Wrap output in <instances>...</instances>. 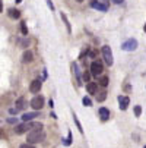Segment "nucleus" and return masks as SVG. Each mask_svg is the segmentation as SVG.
<instances>
[{
  "label": "nucleus",
  "mask_w": 146,
  "mask_h": 148,
  "mask_svg": "<svg viewBox=\"0 0 146 148\" xmlns=\"http://www.w3.org/2000/svg\"><path fill=\"white\" fill-rule=\"evenodd\" d=\"M145 148H146V147H145Z\"/></svg>",
  "instance_id": "obj_34"
},
{
  "label": "nucleus",
  "mask_w": 146,
  "mask_h": 148,
  "mask_svg": "<svg viewBox=\"0 0 146 148\" xmlns=\"http://www.w3.org/2000/svg\"><path fill=\"white\" fill-rule=\"evenodd\" d=\"M102 56H104V60L108 66H113L114 63V57H113V51H111V47L110 46H104L102 47Z\"/></svg>",
  "instance_id": "obj_3"
},
{
  "label": "nucleus",
  "mask_w": 146,
  "mask_h": 148,
  "mask_svg": "<svg viewBox=\"0 0 146 148\" xmlns=\"http://www.w3.org/2000/svg\"><path fill=\"white\" fill-rule=\"evenodd\" d=\"M63 141H65V142H63V144H65V145H66V147H69V145H70V144H72V134H70V132H69V136H67V139H63Z\"/></svg>",
  "instance_id": "obj_25"
},
{
  "label": "nucleus",
  "mask_w": 146,
  "mask_h": 148,
  "mask_svg": "<svg viewBox=\"0 0 146 148\" xmlns=\"http://www.w3.org/2000/svg\"><path fill=\"white\" fill-rule=\"evenodd\" d=\"M82 103H83V106H86V107H91V106H92V101H91L89 97H83L82 98Z\"/></svg>",
  "instance_id": "obj_22"
},
{
  "label": "nucleus",
  "mask_w": 146,
  "mask_h": 148,
  "mask_svg": "<svg viewBox=\"0 0 146 148\" xmlns=\"http://www.w3.org/2000/svg\"><path fill=\"white\" fill-rule=\"evenodd\" d=\"M118 107L121 109V110H126L127 107H129V104H130V98L129 97H126V95H120L118 97Z\"/></svg>",
  "instance_id": "obj_9"
},
{
  "label": "nucleus",
  "mask_w": 146,
  "mask_h": 148,
  "mask_svg": "<svg viewBox=\"0 0 146 148\" xmlns=\"http://www.w3.org/2000/svg\"><path fill=\"white\" fill-rule=\"evenodd\" d=\"M91 75L92 76H99V75H102V72H104V66H102V63L101 62H96V60H94L92 63H91Z\"/></svg>",
  "instance_id": "obj_4"
},
{
  "label": "nucleus",
  "mask_w": 146,
  "mask_h": 148,
  "mask_svg": "<svg viewBox=\"0 0 146 148\" xmlns=\"http://www.w3.org/2000/svg\"><path fill=\"white\" fill-rule=\"evenodd\" d=\"M73 120H75V123H76V126H77V129H79V132L80 134H83V129H82V125H80V122H79V119H77V116L73 113Z\"/></svg>",
  "instance_id": "obj_20"
},
{
  "label": "nucleus",
  "mask_w": 146,
  "mask_h": 148,
  "mask_svg": "<svg viewBox=\"0 0 146 148\" xmlns=\"http://www.w3.org/2000/svg\"><path fill=\"white\" fill-rule=\"evenodd\" d=\"M7 15H9V18H12V19H19L20 18V12L18 10V9H9L7 10Z\"/></svg>",
  "instance_id": "obj_14"
},
{
  "label": "nucleus",
  "mask_w": 146,
  "mask_h": 148,
  "mask_svg": "<svg viewBox=\"0 0 146 148\" xmlns=\"http://www.w3.org/2000/svg\"><path fill=\"white\" fill-rule=\"evenodd\" d=\"M20 31H22L24 35H28V28H26V24L25 22H20Z\"/></svg>",
  "instance_id": "obj_23"
},
{
  "label": "nucleus",
  "mask_w": 146,
  "mask_h": 148,
  "mask_svg": "<svg viewBox=\"0 0 146 148\" xmlns=\"http://www.w3.org/2000/svg\"><path fill=\"white\" fill-rule=\"evenodd\" d=\"M83 81H85V82H89L91 81V72H88V71L83 72Z\"/></svg>",
  "instance_id": "obj_24"
},
{
  "label": "nucleus",
  "mask_w": 146,
  "mask_h": 148,
  "mask_svg": "<svg viewBox=\"0 0 146 148\" xmlns=\"http://www.w3.org/2000/svg\"><path fill=\"white\" fill-rule=\"evenodd\" d=\"M137 46H139L137 40L129 38V40H126V41L121 44V50H124V51H134V50L137 49Z\"/></svg>",
  "instance_id": "obj_2"
},
{
  "label": "nucleus",
  "mask_w": 146,
  "mask_h": 148,
  "mask_svg": "<svg viewBox=\"0 0 146 148\" xmlns=\"http://www.w3.org/2000/svg\"><path fill=\"white\" fill-rule=\"evenodd\" d=\"M86 91H88V94H91V95H94V94H96L98 92V84L96 82H86Z\"/></svg>",
  "instance_id": "obj_10"
},
{
  "label": "nucleus",
  "mask_w": 146,
  "mask_h": 148,
  "mask_svg": "<svg viewBox=\"0 0 146 148\" xmlns=\"http://www.w3.org/2000/svg\"><path fill=\"white\" fill-rule=\"evenodd\" d=\"M19 148H35V147H34L32 144H28V142H26V144H22Z\"/></svg>",
  "instance_id": "obj_28"
},
{
  "label": "nucleus",
  "mask_w": 146,
  "mask_h": 148,
  "mask_svg": "<svg viewBox=\"0 0 146 148\" xmlns=\"http://www.w3.org/2000/svg\"><path fill=\"white\" fill-rule=\"evenodd\" d=\"M32 60H34V54H32V51H31V50L24 51V54H22V62H24V63H31Z\"/></svg>",
  "instance_id": "obj_13"
},
{
  "label": "nucleus",
  "mask_w": 146,
  "mask_h": 148,
  "mask_svg": "<svg viewBox=\"0 0 146 148\" xmlns=\"http://www.w3.org/2000/svg\"><path fill=\"white\" fill-rule=\"evenodd\" d=\"M113 2H114L115 5H121V3L124 2V0H113Z\"/></svg>",
  "instance_id": "obj_29"
},
{
  "label": "nucleus",
  "mask_w": 146,
  "mask_h": 148,
  "mask_svg": "<svg viewBox=\"0 0 146 148\" xmlns=\"http://www.w3.org/2000/svg\"><path fill=\"white\" fill-rule=\"evenodd\" d=\"M143 29H145V32H146V24H145V28H143Z\"/></svg>",
  "instance_id": "obj_32"
},
{
  "label": "nucleus",
  "mask_w": 146,
  "mask_h": 148,
  "mask_svg": "<svg viewBox=\"0 0 146 148\" xmlns=\"http://www.w3.org/2000/svg\"><path fill=\"white\" fill-rule=\"evenodd\" d=\"M44 104H45V100L43 95H35L32 100H31V107L35 109V110H41L44 107Z\"/></svg>",
  "instance_id": "obj_5"
},
{
  "label": "nucleus",
  "mask_w": 146,
  "mask_h": 148,
  "mask_svg": "<svg viewBox=\"0 0 146 148\" xmlns=\"http://www.w3.org/2000/svg\"><path fill=\"white\" fill-rule=\"evenodd\" d=\"M24 104H25V100H24L22 97L18 98V100H16V110H18V112H19V110H22V109L25 107Z\"/></svg>",
  "instance_id": "obj_17"
},
{
  "label": "nucleus",
  "mask_w": 146,
  "mask_h": 148,
  "mask_svg": "<svg viewBox=\"0 0 146 148\" xmlns=\"http://www.w3.org/2000/svg\"><path fill=\"white\" fill-rule=\"evenodd\" d=\"M15 2H16V3H20V2H22V0H15Z\"/></svg>",
  "instance_id": "obj_31"
},
{
  "label": "nucleus",
  "mask_w": 146,
  "mask_h": 148,
  "mask_svg": "<svg viewBox=\"0 0 146 148\" xmlns=\"http://www.w3.org/2000/svg\"><path fill=\"white\" fill-rule=\"evenodd\" d=\"M35 117H39V113H38V112H29V113H24L22 120H24V122H31V120H34Z\"/></svg>",
  "instance_id": "obj_11"
},
{
  "label": "nucleus",
  "mask_w": 146,
  "mask_h": 148,
  "mask_svg": "<svg viewBox=\"0 0 146 148\" xmlns=\"http://www.w3.org/2000/svg\"><path fill=\"white\" fill-rule=\"evenodd\" d=\"M28 126H29V129H32V131H38V129H43L44 128L43 123H39V122H29Z\"/></svg>",
  "instance_id": "obj_15"
},
{
  "label": "nucleus",
  "mask_w": 146,
  "mask_h": 148,
  "mask_svg": "<svg viewBox=\"0 0 146 148\" xmlns=\"http://www.w3.org/2000/svg\"><path fill=\"white\" fill-rule=\"evenodd\" d=\"M108 82H110V78H108V76H101L99 81H98V84H99L101 87H107Z\"/></svg>",
  "instance_id": "obj_18"
},
{
  "label": "nucleus",
  "mask_w": 146,
  "mask_h": 148,
  "mask_svg": "<svg viewBox=\"0 0 146 148\" xmlns=\"http://www.w3.org/2000/svg\"><path fill=\"white\" fill-rule=\"evenodd\" d=\"M72 69H73V72L76 73V76H77V84H79V85H80V76H79V69H77V65H76V63H72Z\"/></svg>",
  "instance_id": "obj_19"
},
{
  "label": "nucleus",
  "mask_w": 146,
  "mask_h": 148,
  "mask_svg": "<svg viewBox=\"0 0 146 148\" xmlns=\"http://www.w3.org/2000/svg\"><path fill=\"white\" fill-rule=\"evenodd\" d=\"M77 2H83V0H77Z\"/></svg>",
  "instance_id": "obj_33"
},
{
  "label": "nucleus",
  "mask_w": 146,
  "mask_h": 148,
  "mask_svg": "<svg viewBox=\"0 0 146 148\" xmlns=\"http://www.w3.org/2000/svg\"><path fill=\"white\" fill-rule=\"evenodd\" d=\"M45 2H47L48 8L51 9V12H54V9H56V8H54V5H53V2H51V0H45Z\"/></svg>",
  "instance_id": "obj_27"
},
{
  "label": "nucleus",
  "mask_w": 146,
  "mask_h": 148,
  "mask_svg": "<svg viewBox=\"0 0 146 148\" xmlns=\"http://www.w3.org/2000/svg\"><path fill=\"white\" fill-rule=\"evenodd\" d=\"M28 129H29L28 122H24V123H20V125H16V126H15V134H16V135H22V134H25Z\"/></svg>",
  "instance_id": "obj_7"
},
{
  "label": "nucleus",
  "mask_w": 146,
  "mask_h": 148,
  "mask_svg": "<svg viewBox=\"0 0 146 148\" xmlns=\"http://www.w3.org/2000/svg\"><path fill=\"white\" fill-rule=\"evenodd\" d=\"M41 87H43V81H41L39 78H37V79H34V81L31 82V85H29V91H31L32 94H37V92H39Z\"/></svg>",
  "instance_id": "obj_6"
},
{
  "label": "nucleus",
  "mask_w": 146,
  "mask_h": 148,
  "mask_svg": "<svg viewBox=\"0 0 146 148\" xmlns=\"http://www.w3.org/2000/svg\"><path fill=\"white\" fill-rule=\"evenodd\" d=\"M45 139V132L43 129H38V131H29L28 132V136H26V141L28 144H38L41 141Z\"/></svg>",
  "instance_id": "obj_1"
},
{
  "label": "nucleus",
  "mask_w": 146,
  "mask_h": 148,
  "mask_svg": "<svg viewBox=\"0 0 146 148\" xmlns=\"http://www.w3.org/2000/svg\"><path fill=\"white\" fill-rule=\"evenodd\" d=\"M61 21L65 22V25H66V28H67V32L70 34V32H72V27H70V22H69V19H67L66 13H63V12H61Z\"/></svg>",
  "instance_id": "obj_16"
},
{
  "label": "nucleus",
  "mask_w": 146,
  "mask_h": 148,
  "mask_svg": "<svg viewBox=\"0 0 146 148\" xmlns=\"http://www.w3.org/2000/svg\"><path fill=\"white\" fill-rule=\"evenodd\" d=\"M91 8L92 9H96L99 12H107L108 10V6L107 5H104L101 2H98V0H94V2H91Z\"/></svg>",
  "instance_id": "obj_8"
},
{
  "label": "nucleus",
  "mask_w": 146,
  "mask_h": 148,
  "mask_svg": "<svg viewBox=\"0 0 146 148\" xmlns=\"http://www.w3.org/2000/svg\"><path fill=\"white\" fill-rule=\"evenodd\" d=\"M98 113H99V117H101L102 122H105V120L110 119V110L105 109V107H101V109L98 110Z\"/></svg>",
  "instance_id": "obj_12"
},
{
  "label": "nucleus",
  "mask_w": 146,
  "mask_h": 148,
  "mask_svg": "<svg viewBox=\"0 0 146 148\" xmlns=\"http://www.w3.org/2000/svg\"><path fill=\"white\" fill-rule=\"evenodd\" d=\"M134 114H136V117H139L142 114V107H140V106H136V107H134Z\"/></svg>",
  "instance_id": "obj_26"
},
{
  "label": "nucleus",
  "mask_w": 146,
  "mask_h": 148,
  "mask_svg": "<svg viewBox=\"0 0 146 148\" xmlns=\"http://www.w3.org/2000/svg\"><path fill=\"white\" fill-rule=\"evenodd\" d=\"M2 12H3V2L0 0V13H2Z\"/></svg>",
  "instance_id": "obj_30"
},
{
  "label": "nucleus",
  "mask_w": 146,
  "mask_h": 148,
  "mask_svg": "<svg viewBox=\"0 0 146 148\" xmlns=\"http://www.w3.org/2000/svg\"><path fill=\"white\" fill-rule=\"evenodd\" d=\"M99 95H96V101H104V100H105L107 98V91H102V92H98Z\"/></svg>",
  "instance_id": "obj_21"
}]
</instances>
